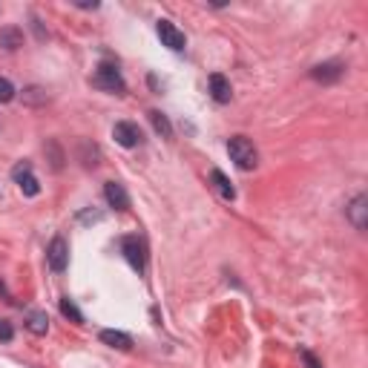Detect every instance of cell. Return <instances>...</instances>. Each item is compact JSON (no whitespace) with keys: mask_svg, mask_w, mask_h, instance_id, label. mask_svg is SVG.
I'll use <instances>...</instances> for the list:
<instances>
[{"mask_svg":"<svg viewBox=\"0 0 368 368\" xmlns=\"http://www.w3.org/2000/svg\"><path fill=\"white\" fill-rule=\"evenodd\" d=\"M101 343H104V345H109V348H118V351H130V348H133L130 334H124V331H113V328L101 331Z\"/></svg>","mask_w":368,"mask_h":368,"instance_id":"11","label":"cell"},{"mask_svg":"<svg viewBox=\"0 0 368 368\" xmlns=\"http://www.w3.org/2000/svg\"><path fill=\"white\" fill-rule=\"evenodd\" d=\"M147 118H150V124H153V130L162 136V138H170V136H173V124L167 121L164 113H158V109H150Z\"/></svg>","mask_w":368,"mask_h":368,"instance_id":"15","label":"cell"},{"mask_svg":"<svg viewBox=\"0 0 368 368\" xmlns=\"http://www.w3.org/2000/svg\"><path fill=\"white\" fill-rule=\"evenodd\" d=\"M210 182H213V187H216V193L225 199V202H233V199H236V190H233V184L228 182V175L221 173V170H213V173H210Z\"/></svg>","mask_w":368,"mask_h":368,"instance_id":"14","label":"cell"},{"mask_svg":"<svg viewBox=\"0 0 368 368\" xmlns=\"http://www.w3.org/2000/svg\"><path fill=\"white\" fill-rule=\"evenodd\" d=\"M104 199L109 207H116V210H127L130 207V193L124 190L121 182H107L104 184Z\"/></svg>","mask_w":368,"mask_h":368,"instance_id":"8","label":"cell"},{"mask_svg":"<svg viewBox=\"0 0 368 368\" xmlns=\"http://www.w3.org/2000/svg\"><path fill=\"white\" fill-rule=\"evenodd\" d=\"M155 35L162 38V43L167 46V50H173V52H182L184 46H187L184 32L175 26V23H170V21H158V23H155Z\"/></svg>","mask_w":368,"mask_h":368,"instance_id":"4","label":"cell"},{"mask_svg":"<svg viewBox=\"0 0 368 368\" xmlns=\"http://www.w3.org/2000/svg\"><path fill=\"white\" fill-rule=\"evenodd\" d=\"M348 219H351V225H354L357 230L368 228V196L360 193L354 202L348 204Z\"/></svg>","mask_w":368,"mask_h":368,"instance_id":"9","label":"cell"},{"mask_svg":"<svg viewBox=\"0 0 368 368\" xmlns=\"http://www.w3.org/2000/svg\"><path fill=\"white\" fill-rule=\"evenodd\" d=\"M121 250L127 256V262H130L138 274H144V268H147V250H144V242L138 236H124L121 239Z\"/></svg>","mask_w":368,"mask_h":368,"instance_id":"5","label":"cell"},{"mask_svg":"<svg viewBox=\"0 0 368 368\" xmlns=\"http://www.w3.org/2000/svg\"><path fill=\"white\" fill-rule=\"evenodd\" d=\"M14 98V84L9 78H0V104H9Z\"/></svg>","mask_w":368,"mask_h":368,"instance_id":"18","label":"cell"},{"mask_svg":"<svg viewBox=\"0 0 368 368\" xmlns=\"http://www.w3.org/2000/svg\"><path fill=\"white\" fill-rule=\"evenodd\" d=\"M12 179H14V184L21 187L23 196H38L41 193V182L35 179V173H32V164L29 162H18V164H14Z\"/></svg>","mask_w":368,"mask_h":368,"instance_id":"3","label":"cell"},{"mask_svg":"<svg viewBox=\"0 0 368 368\" xmlns=\"http://www.w3.org/2000/svg\"><path fill=\"white\" fill-rule=\"evenodd\" d=\"M210 98L216 101V104H228L230 98H233V89H230V81L225 75H210Z\"/></svg>","mask_w":368,"mask_h":368,"instance_id":"10","label":"cell"},{"mask_svg":"<svg viewBox=\"0 0 368 368\" xmlns=\"http://www.w3.org/2000/svg\"><path fill=\"white\" fill-rule=\"evenodd\" d=\"M228 153H230V162L239 170H253L256 164H259V153H256L253 141H248L245 136H233L228 141Z\"/></svg>","mask_w":368,"mask_h":368,"instance_id":"1","label":"cell"},{"mask_svg":"<svg viewBox=\"0 0 368 368\" xmlns=\"http://www.w3.org/2000/svg\"><path fill=\"white\" fill-rule=\"evenodd\" d=\"M12 337H14L12 323L9 319H0V343H12Z\"/></svg>","mask_w":368,"mask_h":368,"instance_id":"19","label":"cell"},{"mask_svg":"<svg viewBox=\"0 0 368 368\" xmlns=\"http://www.w3.org/2000/svg\"><path fill=\"white\" fill-rule=\"evenodd\" d=\"M61 314H63V316H67V319H72V323H75V325H81V323H84V316H81V311H78V308L72 305V302H69V299H61Z\"/></svg>","mask_w":368,"mask_h":368,"instance_id":"17","label":"cell"},{"mask_svg":"<svg viewBox=\"0 0 368 368\" xmlns=\"http://www.w3.org/2000/svg\"><path fill=\"white\" fill-rule=\"evenodd\" d=\"M21 43H23V35H21V29L9 26V29H3V32H0V46H3V50H18Z\"/></svg>","mask_w":368,"mask_h":368,"instance_id":"16","label":"cell"},{"mask_svg":"<svg viewBox=\"0 0 368 368\" xmlns=\"http://www.w3.org/2000/svg\"><path fill=\"white\" fill-rule=\"evenodd\" d=\"M46 262H50V268L55 270V274H63V270H67V265H69V245L63 242L61 236H55L50 242V248H46Z\"/></svg>","mask_w":368,"mask_h":368,"instance_id":"6","label":"cell"},{"mask_svg":"<svg viewBox=\"0 0 368 368\" xmlns=\"http://www.w3.org/2000/svg\"><path fill=\"white\" fill-rule=\"evenodd\" d=\"M92 87H98V89H104V92H116V95H124V89H127L121 72L113 67V63H101V67L95 69Z\"/></svg>","mask_w":368,"mask_h":368,"instance_id":"2","label":"cell"},{"mask_svg":"<svg viewBox=\"0 0 368 368\" xmlns=\"http://www.w3.org/2000/svg\"><path fill=\"white\" fill-rule=\"evenodd\" d=\"M302 360H305V365H308V368H323V365L316 362V357L311 354V351H302Z\"/></svg>","mask_w":368,"mask_h":368,"instance_id":"20","label":"cell"},{"mask_svg":"<svg viewBox=\"0 0 368 368\" xmlns=\"http://www.w3.org/2000/svg\"><path fill=\"white\" fill-rule=\"evenodd\" d=\"M104 213H81V221H101Z\"/></svg>","mask_w":368,"mask_h":368,"instance_id":"21","label":"cell"},{"mask_svg":"<svg viewBox=\"0 0 368 368\" xmlns=\"http://www.w3.org/2000/svg\"><path fill=\"white\" fill-rule=\"evenodd\" d=\"M23 325L35 334V337H46V331H50V316H46V311H29Z\"/></svg>","mask_w":368,"mask_h":368,"instance_id":"12","label":"cell"},{"mask_svg":"<svg viewBox=\"0 0 368 368\" xmlns=\"http://www.w3.org/2000/svg\"><path fill=\"white\" fill-rule=\"evenodd\" d=\"M113 138L121 144V147L133 150V147H138V144L144 141V133L138 130V124H133V121H118L113 127Z\"/></svg>","mask_w":368,"mask_h":368,"instance_id":"7","label":"cell"},{"mask_svg":"<svg viewBox=\"0 0 368 368\" xmlns=\"http://www.w3.org/2000/svg\"><path fill=\"white\" fill-rule=\"evenodd\" d=\"M340 75H343V67H340V63H323V67L311 69V78H314V81H323V84L340 81Z\"/></svg>","mask_w":368,"mask_h":368,"instance_id":"13","label":"cell"}]
</instances>
